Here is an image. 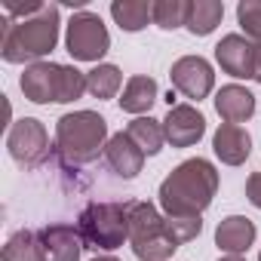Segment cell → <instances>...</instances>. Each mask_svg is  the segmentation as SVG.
Instances as JSON below:
<instances>
[{
    "mask_svg": "<svg viewBox=\"0 0 261 261\" xmlns=\"http://www.w3.org/2000/svg\"><path fill=\"white\" fill-rule=\"evenodd\" d=\"M218 194V169L203 160L191 157L178 163L160 185V206L166 218H191L203 215Z\"/></svg>",
    "mask_w": 261,
    "mask_h": 261,
    "instance_id": "cell-1",
    "label": "cell"
},
{
    "mask_svg": "<svg viewBox=\"0 0 261 261\" xmlns=\"http://www.w3.org/2000/svg\"><path fill=\"white\" fill-rule=\"evenodd\" d=\"M59 43V7L43 4V10L31 19L13 22L4 19V31H0V56L10 65L22 62H43Z\"/></svg>",
    "mask_w": 261,
    "mask_h": 261,
    "instance_id": "cell-2",
    "label": "cell"
},
{
    "mask_svg": "<svg viewBox=\"0 0 261 261\" xmlns=\"http://www.w3.org/2000/svg\"><path fill=\"white\" fill-rule=\"evenodd\" d=\"M108 145V120L95 111H71L56 123V145L53 151L65 166H86L105 154Z\"/></svg>",
    "mask_w": 261,
    "mask_h": 261,
    "instance_id": "cell-3",
    "label": "cell"
},
{
    "mask_svg": "<svg viewBox=\"0 0 261 261\" xmlns=\"http://www.w3.org/2000/svg\"><path fill=\"white\" fill-rule=\"evenodd\" d=\"M22 92L34 105H68L86 92V74L77 71L74 65H59V62H34L25 68L19 80Z\"/></svg>",
    "mask_w": 261,
    "mask_h": 261,
    "instance_id": "cell-4",
    "label": "cell"
},
{
    "mask_svg": "<svg viewBox=\"0 0 261 261\" xmlns=\"http://www.w3.org/2000/svg\"><path fill=\"white\" fill-rule=\"evenodd\" d=\"M129 246L139 261H169L175 255L178 243L154 203L129 200Z\"/></svg>",
    "mask_w": 261,
    "mask_h": 261,
    "instance_id": "cell-5",
    "label": "cell"
},
{
    "mask_svg": "<svg viewBox=\"0 0 261 261\" xmlns=\"http://www.w3.org/2000/svg\"><path fill=\"white\" fill-rule=\"evenodd\" d=\"M77 230L92 252L120 249L129 240V203H89L77 218Z\"/></svg>",
    "mask_w": 261,
    "mask_h": 261,
    "instance_id": "cell-6",
    "label": "cell"
},
{
    "mask_svg": "<svg viewBox=\"0 0 261 261\" xmlns=\"http://www.w3.org/2000/svg\"><path fill=\"white\" fill-rule=\"evenodd\" d=\"M65 46L77 62H98L108 49H111V34L101 22V16L83 10L74 13L68 22V34H65Z\"/></svg>",
    "mask_w": 261,
    "mask_h": 261,
    "instance_id": "cell-7",
    "label": "cell"
},
{
    "mask_svg": "<svg viewBox=\"0 0 261 261\" xmlns=\"http://www.w3.org/2000/svg\"><path fill=\"white\" fill-rule=\"evenodd\" d=\"M7 148L10 157L22 166V169H37L49 160V136H46V126L34 117L16 120L10 126V136H7Z\"/></svg>",
    "mask_w": 261,
    "mask_h": 261,
    "instance_id": "cell-8",
    "label": "cell"
},
{
    "mask_svg": "<svg viewBox=\"0 0 261 261\" xmlns=\"http://www.w3.org/2000/svg\"><path fill=\"white\" fill-rule=\"evenodd\" d=\"M169 77H172V89L181 92L185 98H194V101L206 98V95L212 92V86H215L212 65H209L203 56H181V59L172 65Z\"/></svg>",
    "mask_w": 261,
    "mask_h": 261,
    "instance_id": "cell-9",
    "label": "cell"
},
{
    "mask_svg": "<svg viewBox=\"0 0 261 261\" xmlns=\"http://www.w3.org/2000/svg\"><path fill=\"white\" fill-rule=\"evenodd\" d=\"M163 133L172 148H191L206 136V117L194 105H175L163 120Z\"/></svg>",
    "mask_w": 261,
    "mask_h": 261,
    "instance_id": "cell-10",
    "label": "cell"
},
{
    "mask_svg": "<svg viewBox=\"0 0 261 261\" xmlns=\"http://www.w3.org/2000/svg\"><path fill=\"white\" fill-rule=\"evenodd\" d=\"M37 240L43 261H80V252L86 249L74 224H46L37 230Z\"/></svg>",
    "mask_w": 261,
    "mask_h": 261,
    "instance_id": "cell-11",
    "label": "cell"
},
{
    "mask_svg": "<svg viewBox=\"0 0 261 261\" xmlns=\"http://www.w3.org/2000/svg\"><path fill=\"white\" fill-rule=\"evenodd\" d=\"M215 59L224 74L230 77H252L255 80V43L243 34H227L215 46Z\"/></svg>",
    "mask_w": 261,
    "mask_h": 261,
    "instance_id": "cell-12",
    "label": "cell"
},
{
    "mask_svg": "<svg viewBox=\"0 0 261 261\" xmlns=\"http://www.w3.org/2000/svg\"><path fill=\"white\" fill-rule=\"evenodd\" d=\"M105 163H108V169L114 172V175H120V178H136L139 172H142V166H145V151L129 139L126 133H114L111 139H108V145H105Z\"/></svg>",
    "mask_w": 261,
    "mask_h": 261,
    "instance_id": "cell-13",
    "label": "cell"
},
{
    "mask_svg": "<svg viewBox=\"0 0 261 261\" xmlns=\"http://www.w3.org/2000/svg\"><path fill=\"white\" fill-rule=\"evenodd\" d=\"M212 151L221 163L227 166H240L249 160L252 154V136L246 133L243 126H233V123H221L215 129V136H212Z\"/></svg>",
    "mask_w": 261,
    "mask_h": 261,
    "instance_id": "cell-14",
    "label": "cell"
},
{
    "mask_svg": "<svg viewBox=\"0 0 261 261\" xmlns=\"http://www.w3.org/2000/svg\"><path fill=\"white\" fill-rule=\"evenodd\" d=\"M215 111H218V117H221L224 123L240 126V123H246V120L255 114V95H252L246 86L227 83V86H221L218 95H215Z\"/></svg>",
    "mask_w": 261,
    "mask_h": 261,
    "instance_id": "cell-15",
    "label": "cell"
},
{
    "mask_svg": "<svg viewBox=\"0 0 261 261\" xmlns=\"http://www.w3.org/2000/svg\"><path fill=\"white\" fill-rule=\"evenodd\" d=\"M215 243L227 255H243L255 243V224L246 215H227L215 227Z\"/></svg>",
    "mask_w": 261,
    "mask_h": 261,
    "instance_id": "cell-16",
    "label": "cell"
},
{
    "mask_svg": "<svg viewBox=\"0 0 261 261\" xmlns=\"http://www.w3.org/2000/svg\"><path fill=\"white\" fill-rule=\"evenodd\" d=\"M157 101V80L154 77H145V74H136L126 80V89H123V98H120V108L126 114H148Z\"/></svg>",
    "mask_w": 261,
    "mask_h": 261,
    "instance_id": "cell-17",
    "label": "cell"
},
{
    "mask_svg": "<svg viewBox=\"0 0 261 261\" xmlns=\"http://www.w3.org/2000/svg\"><path fill=\"white\" fill-rule=\"evenodd\" d=\"M111 16L123 31L136 34V31L148 28V22H154V4H148V0H114Z\"/></svg>",
    "mask_w": 261,
    "mask_h": 261,
    "instance_id": "cell-18",
    "label": "cell"
},
{
    "mask_svg": "<svg viewBox=\"0 0 261 261\" xmlns=\"http://www.w3.org/2000/svg\"><path fill=\"white\" fill-rule=\"evenodd\" d=\"M221 16H224V4H218V0H191L185 28L194 37H206L221 25Z\"/></svg>",
    "mask_w": 261,
    "mask_h": 261,
    "instance_id": "cell-19",
    "label": "cell"
},
{
    "mask_svg": "<svg viewBox=\"0 0 261 261\" xmlns=\"http://www.w3.org/2000/svg\"><path fill=\"white\" fill-rule=\"evenodd\" d=\"M126 136L133 139L145 154H160L163 151V142H166V133H163V120H154V117H136L133 123L126 126Z\"/></svg>",
    "mask_w": 261,
    "mask_h": 261,
    "instance_id": "cell-20",
    "label": "cell"
},
{
    "mask_svg": "<svg viewBox=\"0 0 261 261\" xmlns=\"http://www.w3.org/2000/svg\"><path fill=\"white\" fill-rule=\"evenodd\" d=\"M120 83H123V74L117 65H95L92 71H86V92L92 98H114Z\"/></svg>",
    "mask_w": 261,
    "mask_h": 261,
    "instance_id": "cell-21",
    "label": "cell"
},
{
    "mask_svg": "<svg viewBox=\"0 0 261 261\" xmlns=\"http://www.w3.org/2000/svg\"><path fill=\"white\" fill-rule=\"evenodd\" d=\"M4 261H43L40 258V240L37 230H16L4 246Z\"/></svg>",
    "mask_w": 261,
    "mask_h": 261,
    "instance_id": "cell-22",
    "label": "cell"
},
{
    "mask_svg": "<svg viewBox=\"0 0 261 261\" xmlns=\"http://www.w3.org/2000/svg\"><path fill=\"white\" fill-rule=\"evenodd\" d=\"M188 22V4L185 0H157L154 4V25L163 31H175Z\"/></svg>",
    "mask_w": 261,
    "mask_h": 261,
    "instance_id": "cell-23",
    "label": "cell"
},
{
    "mask_svg": "<svg viewBox=\"0 0 261 261\" xmlns=\"http://www.w3.org/2000/svg\"><path fill=\"white\" fill-rule=\"evenodd\" d=\"M237 22L246 31V37L258 46L261 43V0H243L237 7Z\"/></svg>",
    "mask_w": 261,
    "mask_h": 261,
    "instance_id": "cell-24",
    "label": "cell"
},
{
    "mask_svg": "<svg viewBox=\"0 0 261 261\" xmlns=\"http://www.w3.org/2000/svg\"><path fill=\"white\" fill-rule=\"evenodd\" d=\"M166 221H169V230H172V237H175V243H178V246H181V243L197 240V237H200V230H203L200 215H191V218H166Z\"/></svg>",
    "mask_w": 261,
    "mask_h": 261,
    "instance_id": "cell-25",
    "label": "cell"
},
{
    "mask_svg": "<svg viewBox=\"0 0 261 261\" xmlns=\"http://www.w3.org/2000/svg\"><path fill=\"white\" fill-rule=\"evenodd\" d=\"M246 200H249L255 209H261V169L249 175V181H246Z\"/></svg>",
    "mask_w": 261,
    "mask_h": 261,
    "instance_id": "cell-26",
    "label": "cell"
},
{
    "mask_svg": "<svg viewBox=\"0 0 261 261\" xmlns=\"http://www.w3.org/2000/svg\"><path fill=\"white\" fill-rule=\"evenodd\" d=\"M255 80L261 83V43L255 46Z\"/></svg>",
    "mask_w": 261,
    "mask_h": 261,
    "instance_id": "cell-27",
    "label": "cell"
},
{
    "mask_svg": "<svg viewBox=\"0 0 261 261\" xmlns=\"http://www.w3.org/2000/svg\"><path fill=\"white\" fill-rule=\"evenodd\" d=\"M218 261H246L243 255H224V258H218Z\"/></svg>",
    "mask_w": 261,
    "mask_h": 261,
    "instance_id": "cell-28",
    "label": "cell"
},
{
    "mask_svg": "<svg viewBox=\"0 0 261 261\" xmlns=\"http://www.w3.org/2000/svg\"><path fill=\"white\" fill-rule=\"evenodd\" d=\"M92 261H120V258H114V255H95Z\"/></svg>",
    "mask_w": 261,
    "mask_h": 261,
    "instance_id": "cell-29",
    "label": "cell"
},
{
    "mask_svg": "<svg viewBox=\"0 0 261 261\" xmlns=\"http://www.w3.org/2000/svg\"><path fill=\"white\" fill-rule=\"evenodd\" d=\"M258 261H261V252H258Z\"/></svg>",
    "mask_w": 261,
    "mask_h": 261,
    "instance_id": "cell-30",
    "label": "cell"
}]
</instances>
